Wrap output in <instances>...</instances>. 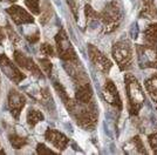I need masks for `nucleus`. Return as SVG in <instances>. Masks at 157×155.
Masks as SVG:
<instances>
[{
	"label": "nucleus",
	"instance_id": "nucleus-19",
	"mask_svg": "<svg viewBox=\"0 0 157 155\" xmlns=\"http://www.w3.org/2000/svg\"><path fill=\"white\" fill-rule=\"evenodd\" d=\"M8 139H10V142H11V145L14 149H21L27 145L26 137H22L18 134H11L8 136Z\"/></svg>",
	"mask_w": 157,
	"mask_h": 155
},
{
	"label": "nucleus",
	"instance_id": "nucleus-26",
	"mask_svg": "<svg viewBox=\"0 0 157 155\" xmlns=\"http://www.w3.org/2000/svg\"><path fill=\"white\" fill-rule=\"evenodd\" d=\"M36 153L39 155H54L55 152H53L52 149L47 148L44 143H39L36 147Z\"/></svg>",
	"mask_w": 157,
	"mask_h": 155
},
{
	"label": "nucleus",
	"instance_id": "nucleus-29",
	"mask_svg": "<svg viewBox=\"0 0 157 155\" xmlns=\"http://www.w3.org/2000/svg\"><path fill=\"white\" fill-rule=\"evenodd\" d=\"M40 39V33L39 31H36V32L34 33V34H31V35H27V40L31 42V44H35V42H38Z\"/></svg>",
	"mask_w": 157,
	"mask_h": 155
},
{
	"label": "nucleus",
	"instance_id": "nucleus-8",
	"mask_svg": "<svg viewBox=\"0 0 157 155\" xmlns=\"http://www.w3.org/2000/svg\"><path fill=\"white\" fill-rule=\"evenodd\" d=\"M0 67H1V70L4 72V74L11 81H13L14 84L17 85L20 84L26 78V75L20 71L19 68L10 59L7 58V55H5V54H1L0 55Z\"/></svg>",
	"mask_w": 157,
	"mask_h": 155
},
{
	"label": "nucleus",
	"instance_id": "nucleus-10",
	"mask_svg": "<svg viewBox=\"0 0 157 155\" xmlns=\"http://www.w3.org/2000/svg\"><path fill=\"white\" fill-rule=\"evenodd\" d=\"M14 60H15V62L19 65L20 67H22L24 70L31 72L33 75H35V77L38 78H44L39 66L34 62V60L32 58L27 57L25 53H22V52L20 51H15L14 52Z\"/></svg>",
	"mask_w": 157,
	"mask_h": 155
},
{
	"label": "nucleus",
	"instance_id": "nucleus-21",
	"mask_svg": "<svg viewBox=\"0 0 157 155\" xmlns=\"http://www.w3.org/2000/svg\"><path fill=\"white\" fill-rule=\"evenodd\" d=\"M54 87H55V89L58 90V94H59L60 97L63 100V102H65L66 105L71 101V99L68 97V94H67V92H66V89L63 88L62 85L59 84L58 81H55V82H54Z\"/></svg>",
	"mask_w": 157,
	"mask_h": 155
},
{
	"label": "nucleus",
	"instance_id": "nucleus-5",
	"mask_svg": "<svg viewBox=\"0 0 157 155\" xmlns=\"http://www.w3.org/2000/svg\"><path fill=\"white\" fill-rule=\"evenodd\" d=\"M55 44H56V50L59 57L66 62H71L78 60L75 50L73 47L71 40L68 38L67 33L63 28H61L58 34L55 35Z\"/></svg>",
	"mask_w": 157,
	"mask_h": 155
},
{
	"label": "nucleus",
	"instance_id": "nucleus-1",
	"mask_svg": "<svg viewBox=\"0 0 157 155\" xmlns=\"http://www.w3.org/2000/svg\"><path fill=\"white\" fill-rule=\"evenodd\" d=\"M68 110L75 117L76 122L83 128H93L98 121V113L95 106L90 102L83 103L80 101H69L66 105Z\"/></svg>",
	"mask_w": 157,
	"mask_h": 155
},
{
	"label": "nucleus",
	"instance_id": "nucleus-14",
	"mask_svg": "<svg viewBox=\"0 0 157 155\" xmlns=\"http://www.w3.org/2000/svg\"><path fill=\"white\" fill-rule=\"evenodd\" d=\"M75 99L80 102L83 103L92 102L93 88L90 84H89V81L78 85V87L76 88V92H75Z\"/></svg>",
	"mask_w": 157,
	"mask_h": 155
},
{
	"label": "nucleus",
	"instance_id": "nucleus-25",
	"mask_svg": "<svg viewBox=\"0 0 157 155\" xmlns=\"http://www.w3.org/2000/svg\"><path fill=\"white\" fill-rule=\"evenodd\" d=\"M40 51H41V53H42L44 55H46V57H53V55H54V48H53L49 44H47V42L41 45Z\"/></svg>",
	"mask_w": 157,
	"mask_h": 155
},
{
	"label": "nucleus",
	"instance_id": "nucleus-4",
	"mask_svg": "<svg viewBox=\"0 0 157 155\" xmlns=\"http://www.w3.org/2000/svg\"><path fill=\"white\" fill-rule=\"evenodd\" d=\"M100 19L105 24L107 32H111L115 28H117V26L122 20V10L118 2L110 1L105 7V10L100 13Z\"/></svg>",
	"mask_w": 157,
	"mask_h": 155
},
{
	"label": "nucleus",
	"instance_id": "nucleus-18",
	"mask_svg": "<svg viewBox=\"0 0 157 155\" xmlns=\"http://www.w3.org/2000/svg\"><path fill=\"white\" fill-rule=\"evenodd\" d=\"M144 86H145V89L148 92V94L150 95V97L157 103V74L149 78L144 82Z\"/></svg>",
	"mask_w": 157,
	"mask_h": 155
},
{
	"label": "nucleus",
	"instance_id": "nucleus-9",
	"mask_svg": "<svg viewBox=\"0 0 157 155\" xmlns=\"http://www.w3.org/2000/svg\"><path fill=\"white\" fill-rule=\"evenodd\" d=\"M26 105V97L17 89H11L8 93V107L15 120H19L20 113Z\"/></svg>",
	"mask_w": 157,
	"mask_h": 155
},
{
	"label": "nucleus",
	"instance_id": "nucleus-2",
	"mask_svg": "<svg viewBox=\"0 0 157 155\" xmlns=\"http://www.w3.org/2000/svg\"><path fill=\"white\" fill-rule=\"evenodd\" d=\"M125 93L129 101V112L131 115H137L144 103V92L138 80L132 74H125Z\"/></svg>",
	"mask_w": 157,
	"mask_h": 155
},
{
	"label": "nucleus",
	"instance_id": "nucleus-3",
	"mask_svg": "<svg viewBox=\"0 0 157 155\" xmlns=\"http://www.w3.org/2000/svg\"><path fill=\"white\" fill-rule=\"evenodd\" d=\"M111 53H113V58L116 61L121 71L130 70L132 66L134 54H132V48L129 41L120 40L117 42H115L111 48Z\"/></svg>",
	"mask_w": 157,
	"mask_h": 155
},
{
	"label": "nucleus",
	"instance_id": "nucleus-22",
	"mask_svg": "<svg viewBox=\"0 0 157 155\" xmlns=\"http://www.w3.org/2000/svg\"><path fill=\"white\" fill-rule=\"evenodd\" d=\"M25 4L33 14L40 13V0H25Z\"/></svg>",
	"mask_w": 157,
	"mask_h": 155
},
{
	"label": "nucleus",
	"instance_id": "nucleus-28",
	"mask_svg": "<svg viewBox=\"0 0 157 155\" xmlns=\"http://www.w3.org/2000/svg\"><path fill=\"white\" fill-rule=\"evenodd\" d=\"M68 5H69V7H71V11L73 12L74 17L78 18V4H76V1H75V0H68Z\"/></svg>",
	"mask_w": 157,
	"mask_h": 155
},
{
	"label": "nucleus",
	"instance_id": "nucleus-23",
	"mask_svg": "<svg viewBox=\"0 0 157 155\" xmlns=\"http://www.w3.org/2000/svg\"><path fill=\"white\" fill-rule=\"evenodd\" d=\"M51 14H52V8H51V5L47 2V6L44 7V11L41 13V17H40V22L42 25H45L48 20L51 19Z\"/></svg>",
	"mask_w": 157,
	"mask_h": 155
},
{
	"label": "nucleus",
	"instance_id": "nucleus-17",
	"mask_svg": "<svg viewBox=\"0 0 157 155\" xmlns=\"http://www.w3.org/2000/svg\"><path fill=\"white\" fill-rule=\"evenodd\" d=\"M45 120V116L44 114L38 109H34V108H31V109L27 112V123L31 126V127H34L36 126L39 122L44 121Z\"/></svg>",
	"mask_w": 157,
	"mask_h": 155
},
{
	"label": "nucleus",
	"instance_id": "nucleus-27",
	"mask_svg": "<svg viewBox=\"0 0 157 155\" xmlns=\"http://www.w3.org/2000/svg\"><path fill=\"white\" fill-rule=\"evenodd\" d=\"M148 140H149V145H150V147L152 148V150L155 153H157V133L150 134L149 137H148Z\"/></svg>",
	"mask_w": 157,
	"mask_h": 155
},
{
	"label": "nucleus",
	"instance_id": "nucleus-24",
	"mask_svg": "<svg viewBox=\"0 0 157 155\" xmlns=\"http://www.w3.org/2000/svg\"><path fill=\"white\" fill-rule=\"evenodd\" d=\"M39 64L41 66V68H42V71L46 73L47 75H51L52 74V62L48 60V59H40L39 60Z\"/></svg>",
	"mask_w": 157,
	"mask_h": 155
},
{
	"label": "nucleus",
	"instance_id": "nucleus-12",
	"mask_svg": "<svg viewBox=\"0 0 157 155\" xmlns=\"http://www.w3.org/2000/svg\"><path fill=\"white\" fill-rule=\"evenodd\" d=\"M102 94H103V97L107 102L110 103L114 107H117L118 109H122V101H121L117 88L110 79L105 80V84L103 86V89H102Z\"/></svg>",
	"mask_w": 157,
	"mask_h": 155
},
{
	"label": "nucleus",
	"instance_id": "nucleus-20",
	"mask_svg": "<svg viewBox=\"0 0 157 155\" xmlns=\"http://www.w3.org/2000/svg\"><path fill=\"white\" fill-rule=\"evenodd\" d=\"M85 15L87 21H93V20L100 19V14L95 10H93L90 5H86L85 6Z\"/></svg>",
	"mask_w": 157,
	"mask_h": 155
},
{
	"label": "nucleus",
	"instance_id": "nucleus-11",
	"mask_svg": "<svg viewBox=\"0 0 157 155\" xmlns=\"http://www.w3.org/2000/svg\"><path fill=\"white\" fill-rule=\"evenodd\" d=\"M8 15L11 17V19L13 20L15 25H24V24H33L34 22V18L32 17L31 13H28L21 6L18 5H12L6 10Z\"/></svg>",
	"mask_w": 157,
	"mask_h": 155
},
{
	"label": "nucleus",
	"instance_id": "nucleus-31",
	"mask_svg": "<svg viewBox=\"0 0 157 155\" xmlns=\"http://www.w3.org/2000/svg\"><path fill=\"white\" fill-rule=\"evenodd\" d=\"M4 39H5V35H4V32H2V30H1V27H0V44L2 42Z\"/></svg>",
	"mask_w": 157,
	"mask_h": 155
},
{
	"label": "nucleus",
	"instance_id": "nucleus-15",
	"mask_svg": "<svg viewBox=\"0 0 157 155\" xmlns=\"http://www.w3.org/2000/svg\"><path fill=\"white\" fill-rule=\"evenodd\" d=\"M141 17L149 18V19H156L157 18V7L152 0H142Z\"/></svg>",
	"mask_w": 157,
	"mask_h": 155
},
{
	"label": "nucleus",
	"instance_id": "nucleus-13",
	"mask_svg": "<svg viewBox=\"0 0 157 155\" xmlns=\"http://www.w3.org/2000/svg\"><path fill=\"white\" fill-rule=\"evenodd\" d=\"M45 137L47 141L51 142L55 148L60 149V150H63L69 142V139L65 134H62L61 132H58L55 129H47L45 133Z\"/></svg>",
	"mask_w": 157,
	"mask_h": 155
},
{
	"label": "nucleus",
	"instance_id": "nucleus-32",
	"mask_svg": "<svg viewBox=\"0 0 157 155\" xmlns=\"http://www.w3.org/2000/svg\"><path fill=\"white\" fill-rule=\"evenodd\" d=\"M1 1H7V2H15L17 0H1Z\"/></svg>",
	"mask_w": 157,
	"mask_h": 155
},
{
	"label": "nucleus",
	"instance_id": "nucleus-16",
	"mask_svg": "<svg viewBox=\"0 0 157 155\" xmlns=\"http://www.w3.org/2000/svg\"><path fill=\"white\" fill-rule=\"evenodd\" d=\"M144 40L149 45H157V22L151 24L145 28Z\"/></svg>",
	"mask_w": 157,
	"mask_h": 155
},
{
	"label": "nucleus",
	"instance_id": "nucleus-7",
	"mask_svg": "<svg viewBox=\"0 0 157 155\" xmlns=\"http://www.w3.org/2000/svg\"><path fill=\"white\" fill-rule=\"evenodd\" d=\"M88 53H89L90 61L98 71L103 74L109 73L110 68L113 67V62L98 50V47H95L94 45H89L88 46Z\"/></svg>",
	"mask_w": 157,
	"mask_h": 155
},
{
	"label": "nucleus",
	"instance_id": "nucleus-30",
	"mask_svg": "<svg viewBox=\"0 0 157 155\" xmlns=\"http://www.w3.org/2000/svg\"><path fill=\"white\" fill-rule=\"evenodd\" d=\"M7 32H8V34H10V37H11V39H12V41H14V40H19V37L17 35V33L14 32V31H12V28L10 27V25H7Z\"/></svg>",
	"mask_w": 157,
	"mask_h": 155
},
{
	"label": "nucleus",
	"instance_id": "nucleus-6",
	"mask_svg": "<svg viewBox=\"0 0 157 155\" xmlns=\"http://www.w3.org/2000/svg\"><path fill=\"white\" fill-rule=\"evenodd\" d=\"M137 51L138 64L143 68H157V45H138Z\"/></svg>",
	"mask_w": 157,
	"mask_h": 155
}]
</instances>
